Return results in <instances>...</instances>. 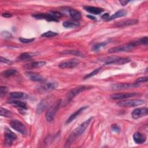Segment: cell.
I'll list each match as a JSON object with an SVG mask.
<instances>
[{"mask_svg": "<svg viewBox=\"0 0 148 148\" xmlns=\"http://www.w3.org/2000/svg\"><path fill=\"white\" fill-rule=\"evenodd\" d=\"M92 119H93V117H91L89 118L88 120H86L83 123H82L79 126H78L75 129V130L73 131V132L69 136V137L66 142V144L71 143L75 140V138L80 136L85 131V130L88 127V126L89 125V124H90V123L92 120Z\"/></svg>", "mask_w": 148, "mask_h": 148, "instance_id": "1", "label": "cell"}, {"mask_svg": "<svg viewBox=\"0 0 148 148\" xmlns=\"http://www.w3.org/2000/svg\"><path fill=\"white\" fill-rule=\"evenodd\" d=\"M61 103V99H59L55 102L49 108L46 114V119L47 121H52L54 120L55 114L59 109Z\"/></svg>", "mask_w": 148, "mask_h": 148, "instance_id": "2", "label": "cell"}, {"mask_svg": "<svg viewBox=\"0 0 148 148\" xmlns=\"http://www.w3.org/2000/svg\"><path fill=\"white\" fill-rule=\"evenodd\" d=\"M145 103V101L140 99H130L120 101L117 103V105L121 107L130 108L142 105Z\"/></svg>", "mask_w": 148, "mask_h": 148, "instance_id": "3", "label": "cell"}, {"mask_svg": "<svg viewBox=\"0 0 148 148\" xmlns=\"http://www.w3.org/2000/svg\"><path fill=\"white\" fill-rule=\"evenodd\" d=\"M92 87L91 86H79L71 90L68 94L66 99L68 102H70L75 97L83 91L91 88Z\"/></svg>", "mask_w": 148, "mask_h": 148, "instance_id": "4", "label": "cell"}, {"mask_svg": "<svg viewBox=\"0 0 148 148\" xmlns=\"http://www.w3.org/2000/svg\"><path fill=\"white\" fill-rule=\"evenodd\" d=\"M136 46V45H135V42H132L128 44H126L125 45L112 47L109 49L108 52L110 53H119V52H123V51H128L132 50Z\"/></svg>", "mask_w": 148, "mask_h": 148, "instance_id": "5", "label": "cell"}, {"mask_svg": "<svg viewBox=\"0 0 148 148\" xmlns=\"http://www.w3.org/2000/svg\"><path fill=\"white\" fill-rule=\"evenodd\" d=\"M57 86H58V83L56 82H47L39 86L38 88V91L42 92H49L56 89L57 87Z\"/></svg>", "mask_w": 148, "mask_h": 148, "instance_id": "6", "label": "cell"}, {"mask_svg": "<svg viewBox=\"0 0 148 148\" xmlns=\"http://www.w3.org/2000/svg\"><path fill=\"white\" fill-rule=\"evenodd\" d=\"M11 127L17 132L21 134H25L26 133V128L23 123L18 120H12L10 123Z\"/></svg>", "mask_w": 148, "mask_h": 148, "instance_id": "7", "label": "cell"}, {"mask_svg": "<svg viewBox=\"0 0 148 148\" xmlns=\"http://www.w3.org/2000/svg\"><path fill=\"white\" fill-rule=\"evenodd\" d=\"M4 139L5 144L7 146H11L13 142L17 139V135L10 130L6 128L5 130Z\"/></svg>", "mask_w": 148, "mask_h": 148, "instance_id": "8", "label": "cell"}, {"mask_svg": "<svg viewBox=\"0 0 148 148\" xmlns=\"http://www.w3.org/2000/svg\"><path fill=\"white\" fill-rule=\"evenodd\" d=\"M131 61V59L129 58H121V57H111L106 60L105 64H125Z\"/></svg>", "mask_w": 148, "mask_h": 148, "instance_id": "9", "label": "cell"}, {"mask_svg": "<svg viewBox=\"0 0 148 148\" xmlns=\"http://www.w3.org/2000/svg\"><path fill=\"white\" fill-rule=\"evenodd\" d=\"M139 93L138 92H123V93H117L114 94L110 96V98L113 99H126L133 97H136L139 95Z\"/></svg>", "mask_w": 148, "mask_h": 148, "instance_id": "10", "label": "cell"}, {"mask_svg": "<svg viewBox=\"0 0 148 148\" xmlns=\"http://www.w3.org/2000/svg\"><path fill=\"white\" fill-rule=\"evenodd\" d=\"M79 64V60L76 58H72L68 61H62L59 64V67L61 68H73L76 67Z\"/></svg>", "mask_w": 148, "mask_h": 148, "instance_id": "11", "label": "cell"}, {"mask_svg": "<svg viewBox=\"0 0 148 148\" xmlns=\"http://www.w3.org/2000/svg\"><path fill=\"white\" fill-rule=\"evenodd\" d=\"M147 114V108H139L134 109L131 113V116L133 119H138Z\"/></svg>", "mask_w": 148, "mask_h": 148, "instance_id": "12", "label": "cell"}, {"mask_svg": "<svg viewBox=\"0 0 148 148\" xmlns=\"http://www.w3.org/2000/svg\"><path fill=\"white\" fill-rule=\"evenodd\" d=\"M138 22L139 21L137 19H129L115 23L114 24V26L116 27H125L127 26L135 25L138 24Z\"/></svg>", "mask_w": 148, "mask_h": 148, "instance_id": "13", "label": "cell"}, {"mask_svg": "<svg viewBox=\"0 0 148 148\" xmlns=\"http://www.w3.org/2000/svg\"><path fill=\"white\" fill-rule=\"evenodd\" d=\"M139 86V84L134 83H119L114 84L112 86V89L115 90H119L122 89H127Z\"/></svg>", "mask_w": 148, "mask_h": 148, "instance_id": "14", "label": "cell"}, {"mask_svg": "<svg viewBox=\"0 0 148 148\" xmlns=\"http://www.w3.org/2000/svg\"><path fill=\"white\" fill-rule=\"evenodd\" d=\"M32 17H35L36 19L41 20H46L49 21H56L58 22V20L55 17H54L53 16H51L50 13L46 14V13H38V14H35L32 15Z\"/></svg>", "mask_w": 148, "mask_h": 148, "instance_id": "15", "label": "cell"}, {"mask_svg": "<svg viewBox=\"0 0 148 148\" xmlns=\"http://www.w3.org/2000/svg\"><path fill=\"white\" fill-rule=\"evenodd\" d=\"M133 139L136 144H142L146 140V136L144 134L136 132L133 135Z\"/></svg>", "mask_w": 148, "mask_h": 148, "instance_id": "16", "label": "cell"}, {"mask_svg": "<svg viewBox=\"0 0 148 148\" xmlns=\"http://www.w3.org/2000/svg\"><path fill=\"white\" fill-rule=\"evenodd\" d=\"M27 77L31 80L34 82H42L45 80L44 77L39 75V73H36L35 72H27L25 73Z\"/></svg>", "mask_w": 148, "mask_h": 148, "instance_id": "17", "label": "cell"}, {"mask_svg": "<svg viewBox=\"0 0 148 148\" xmlns=\"http://www.w3.org/2000/svg\"><path fill=\"white\" fill-rule=\"evenodd\" d=\"M46 62L44 61H34L32 62H30L29 64H27L24 65V68L27 69H31L36 68H39L43 66Z\"/></svg>", "mask_w": 148, "mask_h": 148, "instance_id": "18", "label": "cell"}, {"mask_svg": "<svg viewBox=\"0 0 148 148\" xmlns=\"http://www.w3.org/2000/svg\"><path fill=\"white\" fill-rule=\"evenodd\" d=\"M88 108L87 106H83L82 108H80V109H79L78 110H77L76 111H75L74 113H73L69 117L68 119L66 120L65 123L66 124H69L70 123H71L73 120H74L81 113H82L86 109H87Z\"/></svg>", "mask_w": 148, "mask_h": 148, "instance_id": "19", "label": "cell"}, {"mask_svg": "<svg viewBox=\"0 0 148 148\" xmlns=\"http://www.w3.org/2000/svg\"><path fill=\"white\" fill-rule=\"evenodd\" d=\"M49 103V102L47 99H45L42 100L36 107V113H38V114L42 113L48 107Z\"/></svg>", "mask_w": 148, "mask_h": 148, "instance_id": "20", "label": "cell"}, {"mask_svg": "<svg viewBox=\"0 0 148 148\" xmlns=\"http://www.w3.org/2000/svg\"><path fill=\"white\" fill-rule=\"evenodd\" d=\"M83 8L86 11H87V12H88L91 14H99L103 12V9L94 7V6H85Z\"/></svg>", "mask_w": 148, "mask_h": 148, "instance_id": "21", "label": "cell"}, {"mask_svg": "<svg viewBox=\"0 0 148 148\" xmlns=\"http://www.w3.org/2000/svg\"><path fill=\"white\" fill-rule=\"evenodd\" d=\"M9 96L10 98H13V99H27L28 98V95L23 92H20V91H14V92H12L9 94Z\"/></svg>", "mask_w": 148, "mask_h": 148, "instance_id": "22", "label": "cell"}, {"mask_svg": "<svg viewBox=\"0 0 148 148\" xmlns=\"http://www.w3.org/2000/svg\"><path fill=\"white\" fill-rule=\"evenodd\" d=\"M68 12L69 15L72 18H73L75 21H77V20H79L81 19V17H82L81 13L78 10H77L75 9L69 8V9H68Z\"/></svg>", "mask_w": 148, "mask_h": 148, "instance_id": "23", "label": "cell"}, {"mask_svg": "<svg viewBox=\"0 0 148 148\" xmlns=\"http://www.w3.org/2000/svg\"><path fill=\"white\" fill-rule=\"evenodd\" d=\"M127 10H125L124 9H120V10L117 11L116 13H114L113 15L110 16L109 19L108 20V21L112 20H114L115 18H119V17H121L125 16L127 14Z\"/></svg>", "mask_w": 148, "mask_h": 148, "instance_id": "24", "label": "cell"}, {"mask_svg": "<svg viewBox=\"0 0 148 148\" xmlns=\"http://www.w3.org/2000/svg\"><path fill=\"white\" fill-rule=\"evenodd\" d=\"M79 23H78L76 21H64L62 24V25L65 28H76L78 26H79Z\"/></svg>", "mask_w": 148, "mask_h": 148, "instance_id": "25", "label": "cell"}, {"mask_svg": "<svg viewBox=\"0 0 148 148\" xmlns=\"http://www.w3.org/2000/svg\"><path fill=\"white\" fill-rule=\"evenodd\" d=\"M33 54H34L29 53H23L17 57V60L19 61H26V60H30L32 57Z\"/></svg>", "mask_w": 148, "mask_h": 148, "instance_id": "26", "label": "cell"}, {"mask_svg": "<svg viewBox=\"0 0 148 148\" xmlns=\"http://www.w3.org/2000/svg\"><path fill=\"white\" fill-rule=\"evenodd\" d=\"M61 54H72L75 55L76 56L79 57H84V55L79 50H66V51H63L60 53Z\"/></svg>", "mask_w": 148, "mask_h": 148, "instance_id": "27", "label": "cell"}, {"mask_svg": "<svg viewBox=\"0 0 148 148\" xmlns=\"http://www.w3.org/2000/svg\"><path fill=\"white\" fill-rule=\"evenodd\" d=\"M9 103L15 105L16 106H17L18 108H21L23 109H27V106H26L25 103H24V102H23L22 101L14 100V101H10Z\"/></svg>", "mask_w": 148, "mask_h": 148, "instance_id": "28", "label": "cell"}, {"mask_svg": "<svg viewBox=\"0 0 148 148\" xmlns=\"http://www.w3.org/2000/svg\"><path fill=\"white\" fill-rule=\"evenodd\" d=\"M17 72V71L14 69H10L6 71H4L2 72V75L6 77H10L13 75H14Z\"/></svg>", "mask_w": 148, "mask_h": 148, "instance_id": "29", "label": "cell"}, {"mask_svg": "<svg viewBox=\"0 0 148 148\" xmlns=\"http://www.w3.org/2000/svg\"><path fill=\"white\" fill-rule=\"evenodd\" d=\"M107 45V42H100V43H98L97 44H95V45L93 46L92 50L94 51H98L101 47H104L105 45Z\"/></svg>", "mask_w": 148, "mask_h": 148, "instance_id": "30", "label": "cell"}, {"mask_svg": "<svg viewBox=\"0 0 148 148\" xmlns=\"http://www.w3.org/2000/svg\"><path fill=\"white\" fill-rule=\"evenodd\" d=\"M0 113H1V116L3 117H10V116L12 115V113L10 110H8L5 108H3L2 107H1Z\"/></svg>", "mask_w": 148, "mask_h": 148, "instance_id": "31", "label": "cell"}, {"mask_svg": "<svg viewBox=\"0 0 148 148\" xmlns=\"http://www.w3.org/2000/svg\"><path fill=\"white\" fill-rule=\"evenodd\" d=\"M57 33L51 31H48L45 33H43V34L41 35V37H43V38H50V37H53L55 36L56 35H57Z\"/></svg>", "mask_w": 148, "mask_h": 148, "instance_id": "32", "label": "cell"}, {"mask_svg": "<svg viewBox=\"0 0 148 148\" xmlns=\"http://www.w3.org/2000/svg\"><path fill=\"white\" fill-rule=\"evenodd\" d=\"M137 42L138 45H147L148 43V38L147 36H145L143 37L142 38H140V39L136 40Z\"/></svg>", "mask_w": 148, "mask_h": 148, "instance_id": "33", "label": "cell"}, {"mask_svg": "<svg viewBox=\"0 0 148 148\" xmlns=\"http://www.w3.org/2000/svg\"><path fill=\"white\" fill-rule=\"evenodd\" d=\"M100 71V68H97V69H95V70H94L92 72L89 73L88 74L86 75L84 77V79H88V78H90L94 75H95L96 74H97Z\"/></svg>", "mask_w": 148, "mask_h": 148, "instance_id": "34", "label": "cell"}, {"mask_svg": "<svg viewBox=\"0 0 148 148\" xmlns=\"http://www.w3.org/2000/svg\"><path fill=\"white\" fill-rule=\"evenodd\" d=\"M50 14L51 16H53L54 17H55V18H56L57 19L58 18L62 17V14L60 12H59L58 11H51Z\"/></svg>", "mask_w": 148, "mask_h": 148, "instance_id": "35", "label": "cell"}, {"mask_svg": "<svg viewBox=\"0 0 148 148\" xmlns=\"http://www.w3.org/2000/svg\"><path fill=\"white\" fill-rule=\"evenodd\" d=\"M148 80V78L147 76H145V77H139L138 79H136V80L135 81V83L136 84H139L140 83H142V82H146Z\"/></svg>", "mask_w": 148, "mask_h": 148, "instance_id": "36", "label": "cell"}, {"mask_svg": "<svg viewBox=\"0 0 148 148\" xmlns=\"http://www.w3.org/2000/svg\"><path fill=\"white\" fill-rule=\"evenodd\" d=\"M8 91V88L6 86H1L0 87V96L2 97Z\"/></svg>", "mask_w": 148, "mask_h": 148, "instance_id": "37", "label": "cell"}, {"mask_svg": "<svg viewBox=\"0 0 148 148\" xmlns=\"http://www.w3.org/2000/svg\"><path fill=\"white\" fill-rule=\"evenodd\" d=\"M19 40L21 42L24 43H31L33 42L35 39L34 38H31V39H26V38H19Z\"/></svg>", "mask_w": 148, "mask_h": 148, "instance_id": "38", "label": "cell"}, {"mask_svg": "<svg viewBox=\"0 0 148 148\" xmlns=\"http://www.w3.org/2000/svg\"><path fill=\"white\" fill-rule=\"evenodd\" d=\"M1 62L2 63H4L6 64H8V65H10L12 64V61L9 59H7L6 58H4L3 57H1Z\"/></svg>", "mask_w": 148, "mask_h": 148, "instance_id": "39", "label": "cell"}, {"mask_svg": "<svg viewBox=\"0 0 148 148\" xmlns=\"http://www.w3.org/2000/svg\"><path fill=\"white\" fill-rule=\"evenodd\" d=\"M112 130L116 133H119L120 131V128L117 124H113L111 127Z\"/></svg>", "mask_w": 148, "mask_h": 148, "instance_id": "40", "label": "cell"}, {"mask_svg": "<svg viewBox=\"0 0 148 148\" xmlns=\"http://www.w3.org/2000/svg\"><path fill=\"white\" fill-rule=\"evenodd\" d=\"M1 36L5 38H9L12 37V35L8 31H2L1 32Z\"/></svg>", "mask_w": 148, "mask_h": 148, "instance_id": "41", "label": "cell"}, {"mask_svg": "<svg viewBox=\"0 0 148 148\" xmlns=\"http://www.w3.org/2000/svg\"><path fill=\"white\" fill-rule=\"evenodd\" d=\"M2 16L5 18H10L12 17V14L9 13H3L2 14Z\"/></svg>", "mask_w": 148, "mask_h": 148, "instance_id": "42", "label": "cell"}, {"mask_svg": "<svg viewBox=\"0 0 148 148\" xmlns=\"http://www.w3.org/2000/svg\"><path fill=\"white\" fill-rule=\"evenodd\" d=\"M109 17H110V16H109V13H105V14H103L101 18H102V19H103V20H105L108 21V20L109 19Z\"/></svg>", "mask_w": 148, "mask_h": 148, "instance_id": "43", "label": "cell"}, {"mask_svg": "<svg viewBox=\"0 0 148 148\" xmlns=\"http://www.w3.org/2000/svg\"><path fill=\"white\" fill-rule=\"evenodd\" d=\"M129 2H130L129 1H124V0L120 1V3L121 4L122 6H125Z\"/></svg>", "mask_w": 148, "mask_h": 148, "instance_id": "44", "label": "cell"}, {"mask_svg": "<svg viewBox=\"0 0 148 148\" xmlns=\"http://www.w3.org/2000/svg\"><path fill=\"white\" fill-rule=\"evenodd\" d=\"M87 17H89V18H90L92 19V20H95V17H94L92 16H87Z\"/></svg>", "mask_w": 148, "mask_h": 148, "instance_id": "45", "label": "cell"}]
</instances>
